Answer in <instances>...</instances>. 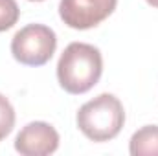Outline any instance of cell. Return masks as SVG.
<instances>
[{
	"label": "cell",
	"mask_w": 158,
	"mask_h": 156,
	"mask_svg": "<svg viewBox=\"0 0 158 156\" xmlns=\"http://www.w3.org/2000/svg\"><path fill=\"white\" fill-rule=\"evenodd\" d=\"M20 9L15 0H0V33L19 22Z\"/></svg>",
	"instance_id": "obj_7"
},
{
	"label": "cell",
	"mask_w": 158,
	"mask_h": 156,
	"mask_svg": "<svg viewBox=\"0 0 158 156\" xmlns=\"http://www.w3.org/2000/svg\"><path fill=\"white\" fill-rule=\"evenodd\" d=\"M103 74L101 51L86 42H72L57 63V81L68 94H85L98 84Z\"/></svg>",
	"instance_id": "obj_1"
},
{
	"label": "cell",
	"mask_w": 158,
	"mask_h": 156,
	"mask_svg": "<svg viewBox=\"0 0 158 156\" xmlns=\"http://www.w3.org/2000/svg\"><path fill=\"white\" fill-rule=\"evenodd\" d=\"M57 48V35L44 24H28L15 33L11 39L13 57L26 66L46 64Z\"/></svg>",
	"instance_id": "obj_3"
},
{
	"label": "cell",
	"mask_w": 158,
	"mask_h": 156,
	"mask_svg": "<svg viewBox=\"0 0 158 156\" xmlns=\"http://www.w3.org/2000/svg\"><path fill=\"white\" fill-rule=\"evenodd\" d=\"M59 147V132L46 121H31L15 138V151L22 156H46Z\"/></svg>",
	"instance_id": "obj_5"
},
{
	"label": "cell",
	"mask_w": 158,
	"mask_h": 156,
	"mask_svg": "<svg viewBox=\"0 0 158 156\" xmlns=\"http://www.w3.org/2000/svg\"><path fill=\"white\" fill-rule=\"evenodd\" d=\"M147 4L153 6V7H158V0H147Z\"/></svg>",
	"instance_id": "obj_9"
},
{
	"label": "cell",
	"mask_w": 158,
	"mask_h": 156,
	"mask_svg": "<svg viewBox=\"0 0 158 156\" xmlns=\"http://www.w3.org/2000/svg\"><path fill=\"white\" fill-rule=\"evenodd\" d=\"M132 156H158V125H145L138 129L129 142Z\"/></svg>",
	"instance_id": "obj_6"
},
{
	"label": "cell",
	"mask_w": 158,
	"mask_h": 156,
	"mask_svg": "<svg viewBox=\"0 0 158 156\" xmlns=\"http://www.w3.org/2000/svg\"><path fill=\"white\" fill-rule=\"evenodd\" d=\"M118 0H61L59 17L72 30H90L112 15Z\"/></svg>",
	"instance_id": "obj_4"
},
{
	"label": "cell",
	"mask_w": 158,
	"mask_h": 156,
	"mask_svg": "<svg viewBox=\"0 0 158 156\" xmlns=\"http://www.w3.org/2000/svg\"><path fill=\"white\" fill-rule=\"evenodd\" d=\"M30 2H42V0H30Z\"/></svg>",
	"instance_id": "obj_10"
},
{
	"label": "cell",
	"mask_w": 158,
	"mask_h": 156,
	"mask_svg": "<svg viewBox=\"0 0 158 156\" xmlns=\"http://www.w3.org/2000/svg\"><path fill=\"white\" fill-rule=\"evenodd\" d=\"M15 127V109L6 96L0 94V142Z\"/></svg>",
	"instance_id": "obj_8"
},
{
	"label": "cell",
	"mask_w": 158,
	"mask_h": 156,
	"mask_svg": "<svg viewBox=\"0 0 158 156\" xmlns=\"http://www.w3.org/2000/svg\"><path fill=\"white\" fill-rule=\"evenodd\" d=\"M76 121L79 130L88 140L109 142L121 132L125 123V110L114 94H99L79 109Z\"/></svg>",
	"instance_id": "obj_2"
}]
</instances>
